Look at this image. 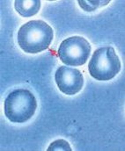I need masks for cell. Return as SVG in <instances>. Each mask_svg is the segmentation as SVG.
I'll list each match as a JSON object with an SVG mask.
<instances>
[{
	"instance_id": "1",
	"label": "cell",
	"mask_w": 125,
	"mask_h": 151,
	"mask_svg": "<svg viewBox=\"0 0 125 151\" xmlns=\"http://www.w3.org/2000/svg\"><path fill=\"white\" fill-rule=\"evenodd\" d=\"M54 32L51 27L42 20H31L18 32V44L28 54H38L48 49L53 40Z\"/></svg>"
},
{
	"instance_id": "2",
	"label": "cell",
	"mask_w": 125,
	"mask_h": 151,
	"mask_svg": "<svg viewBox=\"0 0 125 151\" xmlns=\"http://www.w3.org/2000/svg\"><path fill=\"white\" fill-rule=\"evenodd\" d=\"M37 101L35 95L27 89H17L8 94L4 100V114L14 123H23L35 113Z\"/></svg>"
},
{
	"instance_id": "3",
	"label": "cell",
	"mask_w": 125,
	"mask_h": 151,
	"mask_svg": "<svg viewBox=\"0 0 125 151\" xmlns=\"http://www.w3.org/2000/svg\"><path fill=\"white\" fill-rule=\"evenodd\" d=\"M121 70V62L114 47H104L94 51L88 64V71L99 81L114 78Z\"/></svg>"
},
{
	"instance_id": "4",
	"label": "cell",
	"mask_w": 125,
	"mask_h": 151,
	"mask_svg": "<svg viewBox=\"0 0 125 151\" xmlns=\"http://www.w3.org/2000/svg\"><path fill=\"white\" fill-rule=\"evenodd\" d=\"M90 43L81 36L67 38L60 44L57 55L60 60L69 66H81L91 54Z\"/></svg>"
},
{
	"instance_id": "5",
	"label": "cell",
	"mask_w": 125,
	"mask_h": 151,
	"mask_svg": "<svg viewBox=\"0 0 125 151\" xmlns=\"http://www.w3.org/2000/svg\"><path fill=\"white\" fill-rule=\"evenodd\" d=\"M55 80L59 90L66 95H74L83 88L84 76L77 69L60 66L56 71Z\"/></svg>"
},
{
	"instance_id": "6",
	"label": "cell",
	"mask_w": 125,
	"mask_h": 151,
	"mask_svg": "<svg viewBox=\"0 0 125 151\" xmlns=\"http://www.w3.org/2000/svg\"><path fill=\"white\" fill-rule=\"evenodd\" d=\"M14 7L17 12L22 17H32L35 15L41 8L40 0H16Z\"/></svg>"
},
{
	"instance_id": "7",
	"label": "cell",
	"mask_w": 125,
	"mask_h": 151,
	"mask_svg": "<svg viewBox=\"0 0 125 151\" xmlns=\"http://www.w3.org/2000/svg\"><path fill=\"white\" fill-rule=\"evenodd\" d=\"M109 3V0H98V1H88V0H79V4L84 11L91 12L95 11L99 7L107 5Z\"/></svg>"
},
{
	"instance_id": "8",
	"label": "cell",
	"mask_w": 125,
	"mask_h": 151,
	"mask_svg": "<svg viewBox=\"0 0 125 151\" xmlns=\"http://www.w3.org/2000/svg\"><path fill=\"white\" fill-rule=\"evenodd\" d=\"M48 151H56V150H61V151H72V148L70 146V144L63 140V139H60V140H57V141H55L53 142L49 147L48 148Z\"/></svg>"
}]
</instances>
